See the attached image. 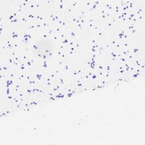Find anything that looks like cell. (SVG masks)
Segmentation results:
<instances>
[{
	"instance_id": "cell-1",
	"label": "cell",
	"mask_w": 145,
	"mask_h": 145,
	"mask_svg": "<svg viewBox=\"0 0 145 145\" xmlns=\"http://www.w3.org/2000/svg\"><path fill=\"white\" fill-rule=\"evenodd\" d=\"M36 53L43 57H46L52 54L53 47L50 40L46 39H42L38 41L36 44L34 45Z\"/></svg>"
}]
</instances>
